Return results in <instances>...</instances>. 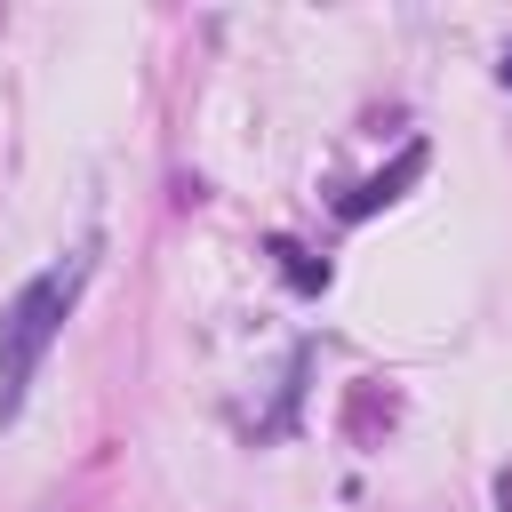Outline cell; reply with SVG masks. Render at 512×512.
<instances>
[{
	"label": "cell",
	"instance_id": "277c9868",
	"mask_svg": "<svg viewBox=\"0 0 512 512\" xmlns=\"http://www.w3.org/2000/svg\"><path fill=\"white\" fill-rule=\"evenodd\" d=\"M496 512H512V472H496Z\"/></svg>",
	"mask_w": 512,
	"mask_h": 512
},
{
	"label": "cell",
	"instance_id": "3957f363",
	"mask_svg": "<svg viewBox=\"0 0 512 512\" xmlns=\"http://www.w3.org/2000/svg\"><path fill=\"white\" fill-rule=\"evenodd\" d=\"M272 256H280L288 288H304V296H320V288H328V264H320V256H304L296 240H272Z\"/></svg>",
	"mask_w": 512,
	"mask_h": 512
},
{
	"label": "cell",
	"instance_id": "6da1fadb",
	"mask_svg": "<svg viewBox=\"0 0 512 512\" xmlns=\"http://www.w3.org/2000/svg\"><path fill=\"white\" fill-rule=\"evenodd\" d=\"M80 288H88V256H64V264L32 272V280L8 296V312H0V424L24 416V392H32V376H40L48 344H56V328L72 320Z\"/></svg>",
	"mask_w": 512,
	"mask_h": 512
},
{
	"label": "cell",
	"instance_id": "7a4b0ae2",
	"mask_svg": "<svg viewBox=\"0 0 512 512\" xmlns=\"http://www.w3.org/2000/svg\"><path fill=\"white\" fill-rule=\"evenodd\" d=\"M424 168H432V152H424V144H400V152H392V160H384V168H376L368 184H352V192L336 200V216H344V224L376 216V208H384V200H400V192H408V184H416Z\"/></svg>",
	"mask_w": 512,
	"mask_h": 512
},
{
	"label": "cell",
	"instance_id": "5b68a950",
	"mask_svg": "<svg viewBox=\"0 0 512 512\" xmlns=\"http://www.w3.org/2000/svg\"><path fill=\"white\" fill-rule=\"evenodd\" d=\"M504 88H512V40H504Z\"/></svg>",
	"mask_w": 512,
	"mask_h": 512
}]
</instances>
